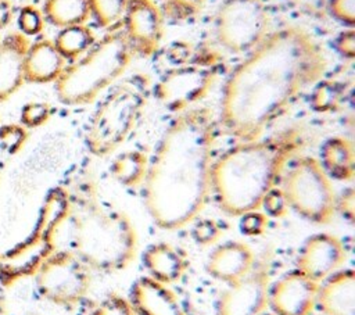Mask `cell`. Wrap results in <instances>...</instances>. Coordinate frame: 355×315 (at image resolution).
Here are the masks:
<instances>
[{
	"mask_svg": "<svg viewBox=\"0 0 355 315\" xmlns=\"http://www.w3.org/2000/svg\"><path fill=\"white\" fill-rule=\"evenodd\" d=\"M327 65L323 49L304 28L269 32L227 76L220 126L239 142L262 137L306 87L322 79Z\"/></svg>",
	"mask_w": 355,
	"mask_h": 315,
	"instance_id": "cell-1",
	"label": "cell"
},
{
	"mask_svg": "<svg viewBox=\"0 0 355 315\" xmlns=\"http://www.w3.org/2000/svg\"><path fill=\"white\" fill-rule=\"evenodd\" d=\"M215 143L216 118L208 105L179 112L164 130L143 182L144 207L159 229H182L205 208Z\"/></svg>",
	"mask_w": 355,
	"mask_h": 315,
	"instance_id": "cell-2",
	"label": "cell"
},
{
	"mask_svg": "<svg viewBox=\"0 0 355 315\" xmlns=\"http://www.w3.org/2000/svg\"><path fill=\"white\" fill-rule=\"evenodd\" d=\"M304 146L302 130L290 126L268 137L239 142L223 151L211 169V193L218 207L232 216L259 210L265 194Z\"/></svg>",
	"mask_w": 355,
	"mask_h": 315,
	"instance_id": "cell-3",
	"label": "cell"
},
{
	"mask_svg": "<svg viewBox=\"0 0 355 315\" xmlns=\"http://www.w3.org/2000/svg\"><path fill=\"white\" fill-rule=\"evenodd\" d=\"M69 196L71 250L90 271H123L133 261L139 244L130 218L101 196L90 175L80 176Z\"/></svg>",
	"mask_w": 355,
	"mask_h": 315,
	"instance_id": "cell-4",
	"label": "cell"
},
{
	"mask_svg": "<svg viewBox=\"0 0 355 315\" xmlns=\"http://www.w3.org/2000/svg\"><path fill=\"white\" fill-rule=\"evenodd\" d=\"M133 53L123 29H111L83 57L64 68L54 82L57 99L65 105L93 103L125 74Z\"/></svg>",
	"mask_w": 355,
	"mask_h": 315,
	"instance_id": "cell-5",
	"label": "cell"
},
{
	"mask_svg": "<svg viewBox=\"0 0 355 315\" xmlns=\"http://www.w3.org/2000/svg\"><path fill=\"white\" fill-rule=\"evenodd\" d=\"M151 92L150 78L135 74L116 83L96 107L85 136L87 150L107 157L118 150L139 124Z\"/></svg>",
	"mask_w": 355,
	"mask_h": 315,
	"instance_id": "cell-6",
	"label": "cell"
},
{
	"mask_svg": "<svg viewBox=\"0 0 355 315\" xmlns=\"http://www.w3.org/2000/svg\"><path fill=\"white\" fill-rule=\"evenodd\" d=\"M71 212L69 190L55 186L47 191L32 232L19 243L0 253V284L11 287L35 276L44 261L57 251V235Z\"/></svg>",
	"mask_w": 355,
	"mask_h": 315,
	"instance_id": "cell-7",
	"label": "cell"
},
{
	"mask_svg": "<svg viewBox=\"0 0 355 315\" xmlns=\"http://www.w3.org/2000/svg\"><path fill=\"white\" fill-rule=\"evenodd\" d=\"M288 207L304 219L326 225L336 214V191L319 160L298 157L282 176L280 186Z\"/></svg>",
	"mask_w": 355,
	"mask_h": 315,
	"instance_id": "cell-8",
	"label": "cell"
},
{
	"mask_svg": "<svg viewBox=\"0 0 355 315\" xmlns=\"http://www.w3.org/2000/svg\"><path fill=\"white\" fill-rule=\"evenodd\" d=\"M269 12L263 0H225L215 15V35L222 47L247 54L269 33Z\"/></svg>",
	"mask_w": 355,
	"mask_h": 315,
	"instance_id": "cell-9",
	"label": "cell"
},
{
	"mask_svg": "<svg viewBox=\"0 0 355 315\" xmlns=\"http://www.w3.org/2000/svg\"><path fill=\"white\" fill-rule=\"evenodd\" d=\"M35 283L39 294L49 303L73 308L90 289V269L72 251L57 250L36 272Z\"/></svg>",
	"mask_w": 355,
	"mask_h": 315,
	"instance_id": "cell-10",
	"label": "cell"
},
{
	"mask_svg": "<svg viewBox=\"0 0 355 315\" xmlns=\"http://www.w3.org/2000/svg\"><path fill=\"white\" fill-rule=\"evenodd\" d=\"M218 78L214 62H191L165 72L155 83L154 96L168 110L183 112L208 94Z\"/></svg>",
	"mask_w": 355,
	"mask_h": 315,
	"instance_id": "cell-11",
	"label": "cell"
},
{
	"mask_svg": "<svg viewBox=\"0 0 355 315\" xmlns=\"http://www.w3.org/2000/svg\"><path fill=\"white\" fill-rule=\"evenodd\" d=\"M270 258L263 255L240 280L227 284L216 303V315H261L268 307Z\"/></svg>",
	"mask_w": 355,
	"mask_h": 315,
	"instance_id": "cell-12",
	"label": "cell"
},
{
	"mask_svg": "<svg viewBox=\"0 0 355 315\" xmlns=\"http://www.w3.org/2000/svg\"><path fill=\"white\" fill-rule=\"evenodd\" d=\"M123 32L135 53L151 57L164 36V14L154 0H129L123 15Z\"/></svg>",
	"mask_w": 355,
	"mask_h": 315,
	"instance_id": "cell-13",
	"label": "cell"
},
{
	"mask_svg": "<svg viewBox=\"0 0 355 315\" xmlns=\"http://www.w3.org/2000/svg\"><path fill=\"white\" fill-rule=\"evenodd\" d=\"M319 284L298 269L291 271L269 287L268 305L275 315H311L316 307Z\"/></svg>",
	"mask_w": 355,
	"mask_h": 315,
	"instance_id": "cell-14",
	"label": "cell"
},
{
	"mask_svg": "<svg viewBox=\"0 0 355 315\" xmlns=\"http://www.w3.org/2000/svg\"><path fill=\"white\" fill-rule=\"evenodd\" d=\"M345 257L344 244L336 235L315 233L301 246L297 257V269L320 283L341 269Z\"/></svg>",
	"mask_w": 355,
	"mask_h": 315,
	"instance_id": "cell-15",
	"label": "cell"
},
{
	"mask_svg": "<svg viewBox=\"0 0 355 315\" xmlns=\"http://www.w3.org/2000/svg\"><path fill=\"white\" fill-rule=\"evenodd\" d=\"M128 301L136 315H186L175 291L150 276L132 284Z\"/></svg>",
	"mask_w": 355,
	"mask_h": 315,
	"instance_id": "cell-16",
	"label": "cell"
},
{
	"mask_svg": "<svg viewBox=\"0 0 355 315\" xmlns=\"http://www.w3.org/2000/svg\"><path fill=\"white\" fill-rule=\"evenodd\" d=\"M255 265L252 248L240 240H229L216 246L208 255L207 272L226 284L244 278Z\"/></svg>",
	"mask_w": 355,
	"mask_h": 315,
	"instance_id": "cell-17",
	"label": "cell"
},
{
	"mask_svg": "<svg viewBox=\"0 0 355 315\" xmlns=\"http://www.w3.org/2000/svg\"><path fill=\"white\" fill-rule=\"evenodd\" d=\"M29 46L31 40L21 32H11L0 40V103L24 85V60Z\"/></svg>",
	"mask_w": 355,
	"mask_h": 315,
	"instance_id": "cell-18",
	"label": "cell"
},
{
	"mask_svg": "<svg viewBox=\"0 0 355 315\" xmlns=\"http://www.w3.org/2000/svg\"><path fill=\"white\" fill-rule=\"evenodd\" d=\"M316 305L322 315H355V273L338 269L319 284Z\"/></svg>",
	"mask_w": 355,
	"mask_h": 315,
	"instance_id": "cell-19",
	"label": "cell"
},
{
	"mask_svg": "<svg viewBox=\"0 0 355 315\" xmlns=\"http://www.w3.org/2000/svg\"><path fill=\"white\" fill-rule=\"evenodd\" d=\"M143 266L148 273L147 276L171 286L186 273L189 257L183 248L166 241H158L144 250Z\"/></svg>",
	"mask_w": 355,
	"mask_h": 315,
	"instance_id": "cell-20",
	"label": "cell"
},
{
	"mask_svg": "<svg viewBox=\"0 0 355 315\" xmlns=\"http://www.w3.org/2000/svg\"><path fill=\"white\" fill-rule=\"evenodd\" d=\"M65 61L53 40H36L31 43L24 60V79L29 83L55 82L65 68Z\"/></svg>",
	"mask_w": 355,
	"mask_h": 315,
	"instance_id": "cell-21",
	"label": "cell"
},
{
	"mask_svg": "<svg viewBox=\"0 0 355 315\" xmlns=\"http://www.w3.org/2000/svg\"><path fill=\"white\" fill-rule=\"evenodd\" d=\"M322 168L329 178L351 182L355 172V154L352 142L344 136H331L320 147Z\"/></svg>",
	"mask_w": 355,
	"mask_h": 315,
	"instance_id": "cell-22",
	"label": "cell"
},
{
	"mask_svg": "<svg viewBox=\"0 0 355 315\" xmlns=\"http://www.w3.org/2000/svg\"><path fill=\"white\" fill-rule=\"evenodd\" d=\"M148 160L147 154L140 150H126L112 160L110 172L119 185L125 187H137L144 182Z\"/></svg>",
	"mask_w": 355,
	"mask_h": 315,
	"instance_id": "cell-23",
	"label": "cell"
},
{
	"mask_svg": "<svg viewBox=\"0 0 355 315\" xmlns=\"http://www.w3.org/2000/svg\"><path fill=\"white\" fill-rule=\"evenodd\" d=\"M43 17L58 28L82 25L90 17L87 0H46Z\"/></svg>",
	"mask_w": 355,
	"mask_h": 315,
	"instance_id": "cell-24",
	"label": "cell"
},
{
	"mask_svg": "<svg viewBox=\"0 0 355 315\" xmlns=\"http://www.w3.org/2000/svg\"><path fill=\"white\" fill-rule=\"evenodd\" d=\"M53 42L65 60H76L92 49L96 42V36L85 24L71 25L61 28Z\"/></svg>",
	"mask_w": 355,
	"mask_h": 315,
	"instance_id": "cell-25",
	"label": "cell"
},
{
	"mask_svg": "<svg viewBox=\"0 0 355 315\" xmlns=\"http://www.w3.org/2000/svg\"><path fill=\"white\" fill-rule=\"evenodd\" d=\"M90 15L96 19L98 26L111 28L118 25L125 15L129 0H87Z\"/></svg>",
	"mask_w": 355,
	"mask_h": 315,
	"instance_id": "cell-26",
	"label": "cell"
},
{
	"mask_svg": "<svg viewBox=\"0 0 355 315\" xmlns=\"http://www.w3.org/2000/svg\"><path fill=\"white\" fill-rule=\"evenodd\" d=\"M344 96V86L333 80H319L311 96V105L315 111L330 112L337 110Z\"/></svg>",
	"mask_w": 355,
	"mask_h": 315,
	"instance_id": "cell-27",
	"label": "cell"
},
{
	"mask_svg": "<svg viewBox=\"0 0 355 315\" xmlns=\"http://www.w3.org/2000/svg\"><path fill=\"white\" fill-rule=\"evenodd\" d=\"M29 139V132L21 124L0 125V148L8 155H15L22 151Z\"/></svg>",
	"mask_w": 355,
	"mask_h": 315,
	"instance_id": "cell-28",
	"label": "cell"
},
{
	"mask_svg": "<svg viewBox=\"0 0 355 315\" xmlns=\"http://www.w3.org/2000/svg\"><path fill=\"white\" fill-rule=\"evenodd\" d=\"M53 108L44 101H29L21 108L19 121L26 129H35L43 126L51 118Z\"/></svg>",
	"mask_w": 355,
	"mask_h": 315,
	"instance_id": "cell-29",
	"label": "cell"
},
{
	"mask_svg": "<svg viewBox=\"0 0 355 315\" xmlns=\"http://www.w3.org/2000/svg\"><path fill=\"white\" fill-rule=\"evenodd\" d=\"M162 14L173 21H184L198 14L205 0H161Z\"/></svg>",
	"mask_w": 355,
	"mask_h": 315,
	"instance_id": "cell-30",
	"label": "cell"
},
{
	"mask_svg": "<svg viewBox=\"0 0 355 315\" xmlns=\"http://www.w3.org/2000/svg\"><path fill=\"white\" fill-rule=\"evenodd\" d=\"M17 24H18L21 33H24L25 36H32V35H37L43 31L44 17H43V12L37 7L28 4L19 10Z\"/></svg>",
	"mask_w": 355,
	"mask_h": 315,
	"instance_id": "cell-31",
	"label": "cell"
},
{
	"mask_svg": "<svg viewBox=\"0 0 355 315\" xmlns=\"http://www.w3.org/2000/svg\"><path fill=\"white\" fill-rule=\"evenodd\" d=\"M89 315H136L126 298L111 293L104 297L90 312Z\"/></svg>",
	"mask_w": 355,
	"mask_h": 315,
	"instance_id": "cell-32",
	"label": "cell"
},
{
	"mask_svg": "<svg viewBox=\"0 0 355 315\" xmlns=\"http://www.w3.org/2000/svg\"><path fill=\"white\" fill-rule=\"evenodd\" d=\"M261 207L263 208V212L266 216L272 218H284L288 214V203L280 187L275 186L272 187L263 197Z\"/></svg>",
	"mask_w": 355,
	"mask_h": 315,
	"instance_id": "cell-33",
	"label": "cell"
},
{
	"mask_svg": "<svg viewBox=\"0 0 355 315\" xmlns=\"http://www.w3.org/2000/svg\"><path fill=\"white\" fill-rule=\"evenodd\" d=\"M191 233H193V239L198 244L209 246V244L215 243L223 232H222L219 222H216L215 219L201 218V219H196Z\"/></svg>",
	"mask_w": 355,
	"mask_h": 315,
	"instance_id": "cell-34",
	"label": "cell"
},
{
	"mask_svg": "<svg viewBox=\"0 0 355 315\" xmlns=\"http://www.w3.org/2000/svg\"><path fill=\"white\" fill-rule=\"evenodd\" d=\"M268 228V216L259 210L248 211L240 215V230L245 236H259Z\"/></svg>",
	"mask_w": 355,
	"mask_h": 315,
	"instance_id": "cell-35",
	"label": "cell"
},
{
	"mask_svg": "<svg viewBox=\"0 0 355 315\" xmlns=\"http://www.w3.org/2000/svg\"><path fill=\"white\" fill-rule=\"evenodd\" d=\"M329 11L338 22L354 26L355 24V0H329Z\"/></svg>",
	"mask_w": 355,
	"mask_h": 315,
	"instance_id": "cell-36",
	"label": "cell"
},
{
	"mask_svg": "<svg viewBox=\"0 0 355 315\" xmlns=\"http://www.w3.org/2000/svg\"><path fill=\"white\" fill-rule=\"evenodd\" d=\"M336 47L338 53L347 58L355 57V32L354 29H348L341 32L336 40Z\"/></svg>",
	"mask_w": 355,
	"mask_h": 315,
	"instance_id": "cell-37",
	"label": "cell"
},
{
	"mask_svg": "<svg viewBox=\"0 0 355 315\" xmlns=\"http://www.w3.org/2000/svg\"><path fill=\"white\" fill-rule=\"evenodd\" d=\"M340 211L349 221L354 219L355 205H354V190L349 187L341 193L340 197L336 198V211Z\"/></svg>",
	"mask_w": 355,
	"mask_h": 315,
	"instance_id": "cell-38",
	"label": "cell"
},
{
	"mask_svg": "<svg viewBox=\"0 0 355 315\" xmlns=\"http://www.w3.org/2000/svg\"><path fill=\"white\" fill-rule=\"evenodd\" d=\"M14 8L10 0H0V29L8 26L12 21Z\"/></svg>",
	"mask_w": 355,
	"mask_h": 315,
	"instance_id": "cell-39",
	"label": "cell"
},
{
	"mask_svg": "<svg viewBox=\"0 0 355 315\" xmlns=\"http://www.w3.org/2000/svg\"><path fill=\"white\" fill-rule=\"evenodd\" d=\"M0 315H8V304L7 300L0 294Z\"/></svg>",
	"mask_w": 355,
	"mask_h": 315,
	"instance_id": "cell-40",
	"label": "cell"
},
{
	"mask_svg": "<svg viewBox=\"0 0 355 315\" xmlns=\"http://www.w3.org/2000/svg\"><path fill=\"white\" fill-rule=\"evenodd\" d=\"M261 315H275V314H266V312H262Z\"/></svg>",
	"mask_w": 355,
	"mask_h": 315,
	"instance_id": "cell-41",
	"label": "cell"
},
{
	"mask_svg": "<svg viewBox=\"0 0 355 315\" xmlns=\"http://www.w3.org/2000/svg\"><path fill=\"white\" fill-rule=\"evenodd\" d=\"M29 315H42V314H29Z\"/></svg>",
	"mask_w": 355,
	"mask_h": 315,
	"instance_id": "cell-42",
	"label": "cell"
},
{
	"mask_svg": "<svg viewBox=\"0 0 355 315\" xmlns=\"http://www.w3.org/2000/svg\"><path fill=\"white\" fill-rule=\"evenodd\" d=\"M0 182H1V176H0Z\"/></svg>",
	"mask_w": 355,
	"mask_h": 315,
	"instance_id": "cell-43",
	"label": "cell"
},
{
	"mask_svg": "<svg viewBox=\"0 0 355 315\" xmlns=\"http://www.w3.org/2000/svg\"><path fill=\"white\" fill-rule=\"evenodd\" d=\"M0 121H1V118H0Z\"/></svg>",
	"mask_w": 355,
	"mask_h": 315,
	"instance_id": "cell-44",
	"label": "cell"
}]
</instances>
